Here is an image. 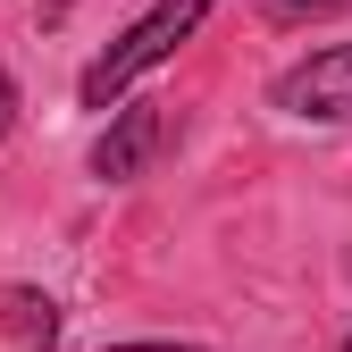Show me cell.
I'll return each instance as SVG.
<instances>
[{
	"instance_id": "2",
	"label": "cell",
	"mask_w": 352,
	"mask_h": 352,
	"mask_svg": "<svg viewBox=\"0 0 352 352\" xmlns=\"http://www.w3.org/2000/svg\"><path fill=\"white\" fill-rule=\"evenodd\" d=\"M269 101L285 118H319V126H352V42H336V51H311L302 67H285L269 84Z\"/></svg>"
},
{
	"instance_id": "4",
	"label": "cell",
	"mask_w": 352,
	"mask_h": 352,
	"mask_svg": "<svg viewBox=\"0 0 352 352\" xmlns=\"http://www.w3.org/2000/svg\"><path fill=\"white\" fill-rule=\"evenodd\" d=\"M0 344L51 352V344H59V311H51V294H34V285H9V294H0Z\"/></svg>"
},
{
	"instance_id": "3",
	"label": "cell",
	"mask_w": 352,
	"mask_h": 352,
	"mask_svg": "<svg viewBox=\"0 0 352 352\" xmlns=\"http://www.w3.org/2000/svg\"><path fill=\"white\" fill-rule=\"evenodd\" d=\"M168 143H176V109L135 101V109H118L109 135L93 143V176H101V185H135V176H151V160H160Z\"/></svg>"
},
{
	"instance_id": "1",
	"label": "cell",
	"mask_w": 352,
	"mask_h": 352,
	"mask_svg": "<svg viewBox=\"0 0 352 352\" xmlns=\"http://www.w3.org/2000/svg\"><path fill=\"white\" fill-rule=\"evenodd\" d=\"M210 9H218V0H151V9L126 25L109 51L93 59V67H84V84H76V93H84V109H109L135 76H151L160 59H176V42H193V25H201Z\"/></svg>"
},
{
	"instance_id": "5",
	"label": "cell",
	"mask_w": 352,
	"mask_h": 352,
	"mask_svg": "<svg viewBox=\"0 0 352 352\" xmlns=\"http://www.w3.org/2000/svg\"><path fill=\"white\" fill-rule=\"evenodd\" d=\"M269 25H319V17H352V0H260Z\"/></svg>"
},
{
	"instance_id": "7",
	"label": "cell",
	"mask_w": 352,
	"mask_h": 352,
	"mask_svg": "<svg viewBox=\"0 0 352 352\" xmlns=\"http://www.w3.org/2000/svg\"><path fill=\"white\" fill-rule=\"evenodd\" d=\"M109 352H210V344H109Z\"/></svg>"
},
{
	"instance_id": "9",
	"label": "cell",
	"mask_w": 352,
	"mask_h": 352,
	"mask_svg": "<svg viewBox=\"0 0 352 352\" xmlns=\"http://www.w3.org/2000/svg\"><path fill=\"white\" fill-rule=\"evenodd\" d=\"M344 352H352V344H344Z\"/></svg>"
},
{
	"instance_id": "6",
	"label": "cell",
	"mask_w": 352,
	"mask_h": 352,
	"mask_svg": "<svg viewBox=\"0 0 352 352\" xmlns=\"http://www.w3.org/2000/svg\"><path fill=\"white\" fill-rule=\"evenodd\" d=\"M9 126H17V84L0 76V143H9Z\"/></svg>"
},
{
	"instance_id": "8",
	"label": "cell",
	"mask_w": 352,
	"mask_h": 352,
	"mask_svg": "<svg viewBox=\"0 0 352 352\" xmlns=\"http://www.w3.org/2000/svg\"><path fill=\"white\" fill-rule=\"evenodd\" d=\"M67 9H76V0H42V17H67Z\"/></svg>"
}]
</instances>
